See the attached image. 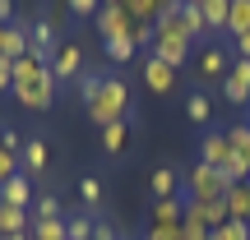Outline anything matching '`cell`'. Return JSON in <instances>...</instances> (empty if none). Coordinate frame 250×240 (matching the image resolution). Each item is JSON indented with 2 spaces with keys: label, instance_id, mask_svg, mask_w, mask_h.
Here are the masks:
<instances>
[{
  "label": "cell",
  "instance_id": "836d02e7",
  "mask_svg": "<svg viewBox=\"0 0 250 240\" xmlns=\"http://www.w3.org/2000/svg\"><path fill=\"white\" fill-rule=\"evenodd\" d=\"M153 33H158L153 23H134V28H130V42H134V46H153Z\"/></svg>",
  "mask_w": 250,
  "mask_h": 240
},
{
  "label": "cell",
  "instance_id": "ac0fdd59",
  "mask_svg": "<svg viewBox=\"0 0 250 240\" xmlns=\"http://www.w3.org/2000/svg\"><path fill=\"white\" fill-rule=\"evenodd\" d=\"M223 134H227V143H232V157L250 171V120H236L232 129H223Z\"/></svg>",
  "mask_w": 250,
  "mask_h": 240
},
{
  "label": "cell",
  "instance_id": "277c9868",
  "mask_svg": "<svg viewBox=\"0 0 250 240\" xmlns=\"http://www.w3.org/2000/svg\"><path fill=\"white\" fill-rule=\"evenodd\" d=\"M158 33H176V37H186L190 46L199 42V37H208V23H204V14H199V5H190V0H181L176 9H167V14H158Z\"/></svg>",
  "mask_w": 250,
  "mask_h": 240
},
{
  "label": "cell",
  "instance_id": "8d00e7d4",
  "mask_svg": "<svg viewBox=\"0 0 250 240\" xmlns=\"http://www.w3.org/2000/svg\"><path fill=\"white\" fill-rule=\"evenodd\" d=\"M213 231H204V226H190V222H181V240H208Z\"/></svg>",
  "mask_w": 250,
  "mask_h": 240
},
{
  "label": "cell",
  "instance_id": "4316f807",
  "mask_svg": "<svg viewBox=\"0 0 250 240\" xmlns=\"http://www.w3.org/2000/svg\"><path fill=\"white\" fill-rule=\"evenodd\" d=\"M186 116L195 125H208V97H204V92H190V97H186Z\"/></svg>",
  "mask_w": 250,
  "mask_h": 240
},
{
  "label": "cell",
  "instance_id": "9a60e30c",
  "mask_svg": "<svg viewBox=\"0 0 250 240\" xmlns=\"http://www.w3.org/2000/svg\"><path fill=\"white\" fill-rule=\"evenodd\" d=\"M51 74L56 79H74L79 83V74H83V51L74 42H65L61 51H56V60H51Z\"/></svg>",
  "mask_w": 250,
  "mask_h": 240
},
{
  "label": "cell",
  "instance_id": "603a6c76",
  "mask_svg": "<svg viewBox=\"0 0 250 240\" xmlns=\"http://www.w3.org/2000/svg\"><path fill=\"white\" fill-rule=\"evenodd\" d=\"M227 33L232 37L250 33V0H232V9H227Z\"/></svg>",
  "mask_w": 250,
  "mask_h": 240
},
{
  "label": "cell",
  "instance_id": "e575fe53",
  "mask_svg": "<svg viewBox=\"0 0 250 240\" xmlns=\"http://www.w3.org/2000/svg\"><path fill=\"white\" fill-rule=\"evenodd\" d=\"M5 88H14V60L0 55V92H5Z\"/></svg>",
  "mask_w": 250,
  "mask_h": 240
},
{
  "label": "cell",
  "instance_id": "7a4b0ae2",
  "mask_svg": "<svg viewBox=\"0 0 250 240\" xmlns=\"http://www.w3.org/2000/svg\"><path fill=\"white\" fill-rule=\"evenodd\" d=\"M181 189H186L181 199H195V203H223L227 189H232V180H227L223 171H213V166H204V162H195V166L181 176Z\"/></svg>",
  "mask_w": 250,
  "mask_h": 240
},
{
  "label": "cell",
  "instance_id": "83f0119b",
  "mask_svg": "<svg viewBox=\"0 0 250 240\" xmlns=\"http://www.w3.org/2000/svg\"><path fill=\"white\" fill-rule=\"evenodd\" d=\"M23 143H28V139H19V129L0 125V152H14V157H23Z\"/></svg>",
  "mask_w": 250,
  "mask_h": 240
},
{
  "label": "cell",
  "instance_id": "ab89813d",
  "mask_svg": "<svg viewBox=\"0 0 250 240\" xmlns=\"http://www.w3.org/2000/svg\"><path fill=\"white\" fill-rule=\"evenodd\" d=\"M236 60H250V33L236 37Z\"/></svg>",
  "mask_w": 250,
  "mask_h": 240
},
{
  "label": "cell",
  "instance_id": "ba28073f",
  "mask_svg": "<svg viewBox=\"0 0 250 240\" xmlns=\"http://www.w3.org/2000/svg\"><path fill=\"white\" fill-rule=\"evenodd\" d=\"M223 97L232 107H250V60H232V70L223 79Z\"/></svg>",
  "mask_w": 250,
  "mask_h": 240
},
{
  "label": "cell",
  "instance_id": "8fae6325",
  "mask_svg": "<svg viewBox=\"0 0 250 240\" xmlns=\"http://www.w3.org/2000/svg\"><path fill=\"white\" fill-rule=\"evenodd\" d=\"M144 83H148V92L167 97V92L176 88V70H171L167 60H158V55H144Z\"/></svg>",
  "mask_w": 250,
  "mask_h": 240
},
{
  "label": "cell",
  "instance_id": "f1b7e54d",
  "mask_svg": "<svg viewBox=\"0 0 250 240\" xmlns=\"http://www.w3.org/2000/svg\"><path fill=\"white\" fill-rule=\"evenodd\" d=\"M208 240H250V226H246V222H223Z\"/></svg>",
  "mask_w": 250,
  "mask_h": 240
},
{
  "label": "cell",
  "instance_id": "5bb4252c",
  "mask_svg": "<svg viewBox=\"0 0 250 240\" xmlns=\"http://www.w3.org/2000/svg\"><path fill=\"white\" fill-rule=\"evenodd\" d=\"M195 70H199V79H227V70H232V60H227V51L223 46H204L199 51V60H195Z\"/></svg>",
  "mask_w": 250,
  "mask_h": 240
},
{
  "label": "cell",
  "instance_id": "ffe728a7",
  "mask_svg": "<svg viewBox=\"0 0 250 240\" xmlns=\"http://www.w3.org/2000/svg\"><path fill=\"white\" fill-rule=\"evenodd\" d=\"M227 9H232V0H199V14H204L208 33H218V28L227 33Z\"/></svg>",
  "mask_w": 250,
  "mask_h": 240
},
{
  "label": "cell",
  "instance_id": "cb8c5ba5",
  "mask_svg": "<svg viewBox=\"0 0 250 240\" xmlns=\"http://www.w3.org/2000/svg\"><path fill=\"white\" fill-rule=\"evenodd\" d=\"M93 222H98L93 213H79V217H70V222H65V236H70V240H93Z\"/></svg>",
  "mask_w": 250,
  "mask_h": 240
},
{
  "label": "cell",
  "instance_id": "8992f818",
  "mask_svg": "<svg viewBox=\"0 0 250 240\" xmlns=\"http://www.w3.org/2000/svg\"><path fill=\"white\" fill-rule=\"evenodd\" d=\"M148 55L167 60L171 70H181V65L190 60V42H186V37H176V33H153V46H148Z\"/></svg>",
  "mask_w": 250,
  "mask_h": 240
},
{
  "label": "cell",
  "instance_id": "4dcf8cb0",
  "mask_svg": "<svg viewBox=\"0 0 250 240\" xmlns=\"http://www.w3.org/2000/svg\"><path fill=\"white\" fill-rule=\"evenodd\" d=\"M23 171V157H14V152H0V185H5L9 176H19Z\"/></svg>",
  "mask_w": 250,
  "mask_h": 240
},
{
  "label": "cell",
  "instance_id": "74e56055",
  "mask_svg": "<svg viewBox=\"0 0 250 240\" xmlns=\"http://www.w3.org/2000/svg\"><path fill=\"white\" fill-rule=\"evenodd\" d=\"M144 240H181V226H176V231H162V226H148V231H144Z\"/></svg>",
  "mask_w": 250,
  "mask_h": 240
},
{
  "label": "cell",
  "instance_id": "52a82bcc",
  "mask_svg": "<svg viewBox=\"0 0 250 240\" xmlns=\"http://www.w3.org/2000/svg\"><path fill=\"white\" fill-rule=\"evenodd\" d=\"M130 28H134V18L121 5H102L98 9V37L102 42H121V37H130Z\"/></svg>",
  "mask_w": 250,
  "mask_h": 240
},
{
  "label": "cell",
  "instance_id": "484cf974",
  "mask_svg": "<svg viewBox=\"0 0 250 240\" xmlns=\"http://www.w3.org/2000/svg\"><path fill=\"white\" fill-rule=\"evenodd\" d=\"M98 92H102V74L83 70V74H79V97H83V102L93 107V102H98Z\"/></svg>",
  "mask_w": 250,
  "mask_h": 240
},
{
  "label": "cell",
  "instance_id": "d6a6232c",
  "mask_svg": "<svg viewBox=\"0 0 250 240\" xmlns=\"http://www.w3.org/2000/svg\"><path fill=\"white\" fill-rule=\"evenodd\" d=\"M79 199H83V203H88V208H93V203H102V185H98V180L88 176V180H83V185H79Z\"/></svg>",
  "mask_w": 250,
  "mask_h": 240
},
{
  "label": "cell",
  "instance_id": "e0dca14e",
  "mask_svg": "<svg viewBox=\"0 0 250 240\" xmlns=\"http://www.w3.org/2000/svg\"><path fill=\"white\" fill-rule=\"evenodd\" d=\"M28 231H33V222H28L23 208L0 203V240H9V236H28Z\"/></svg>",
  "mask_w": 250,
  "mask_h": 240
},
{
  "label": "cell",
  "instance_id": "1f68e13d",
  "mask_svg": "<svg viewBox=\"0 0 250 240\" xmlns=\"http://www.w3.org/2000/svg\"><path fill=\"white\" fill-rule=\"evenodd\" d=\"M65 5H70V14H79V18H98L102 0H65Z\"/></svg>",
  "mask_w": 250,
  "mask_h": 240
},
{
  "label": "cell",
  "instance_id": "f35d334b",
  "mask_svg": "<svg viewBox=\"0 0 250 240\" xmlns=\"http://www.w3.org/2000/svg\"><path fill=\"white\" fill-rule=\"evenodd\" d=\"M14 23V0H0V28Z\"/></svg>",
  "mask_w": 250,
  "mask_h": 240
},
{
  "label": "cell",
  "instance_id": "6da1fadb",
  "mask_svg": "<svg viewBox=\"0 0 250 240\" xmlns=\"http://www.w3.org/2000/svg\"><path fill=\"white\" fill-rule=\"evenodd\" d=\"M9 92H14L28 111H51V102H56V74H51V65L37 60V55L28 51L23 60H14V88H9Z\"/></svg>",
  "mask_w": 250,
  "mask_h": 240
},
{
  "label": "cell",
  "instance_id": "5b68a950",
  "mask_svg": "<svg viewBox=\"0 0 250 240\" xmlns=\"http://www.w3.org/2000/svg\"><path fill=\"white\" fill-rule=\"evenodd\" d=\"M28 51H33L37 60H46V65H51L56 51H61V42H56V28H51V18H46V14L28 23Z\"/></svg>",
  "mask_w": 250,
  "mask_h": 240
},
{
  "label": "cell",
  "instance_id": "3957f363",
  "mask_svg": "<svg viewBox=\"0 0 250 240\" xmlns=\"http://www.w3.org/2000/svg\"><path fill=\"white\" fill-rule=\"evenodd\" d=\"M88 120L98 129H107L116 120H130V88H125V79H102V92L88 107Z\"/></svg>",
  "mask_w": 250,
  "mask_h": 240
},
{
  "label": "cell",
  "instance_id": "2e32d148",
  "mask_svg": "<svg viewBox=\"0 0 250 240\" xmlns=\"http://www.w3.org/2000/svg\"><path fill=\"white\" fill-rule=\"evenodd\" d=\"M223 203H227V217H232V222H246V226H250V180L232 185Z\"/></svg>",
  "mask_w": 250,
  "mask_h": 240
},
{
  "label": "cell",
  "instance_id": "30bf717a",
  "mask_svg": "<svg viewBox=\"0 0 250 240\" xmlns=\"http://www.w3.org/2000/svg\"><path fill=\"white\" fill-rule=\"evenodd\" d=\"M186 222L204 226V231H218V226L232 222V217H227V203H195V199H186Z\"/></svg>",
  "mask_w": 250,
  "mask_h": 240
},
{
  "label": "cell",
  "instance_id": "7402d4cb",
  "mask_svg": "<svg viewBox=\"0 0 250 240\" xmlns=\"http://www.w3.org/2000/svg\"><path fill=\"white\" fill-rule=\"evenodd\" d=\"M23 171H28V176H42V171H46V143L42 139H28L23 143Z\"/></svg>",
  "mask_w": 250,
  "mask_h": 240
},
{
  "label": "cell",
  "instance_id": "d4e9b609",
  "mask_svg": "<svg viewBox=\"0 0 250 240\" xmlns=\"http://www.w3.org/2000/svg\"><path fill=\"white\" fill-rule=\"evenodd\" d=\"M51 217H61V199H56V194H42L33 203V222H51Z\"/></svg>",
  "mask_w": 250,
  "mask_h": 240
},
{
  "label": "cell",
  "instance_id": "d590c367",
  "mask_svg": "<svg viewBox=\"0 0 250 240\" xmlns=\"http://www.w3.org/2000/svg\"><path fill=\"white\" fill-rule=\"evenodd\" d=\"M93 240H121L111 222H93Z\"/></svg>",
  "mask_w": 250,
  "mask_h": 240
},
{
  "label": "cell",
  "instance_id": "f546056e",
  "mask_svg": "<svg viewBox=\"0 0 250 240\" xmlns=\"http://www.w3.org/2000/svg\"><path fill=\"white\" fill-rule=\"evenodd\" d=\"M102 46H107V55H111V60H116V65L134 60V42H130V37H121V42H102Z\"/></svg>",
  "mask_w": 250,
  "mask_h": 240
},
{
  "label": "cell",
  "instance_id": "9c48e42d",
  "mask_svg": "<svg viewBox=\"0 0 250 240\" xmlns=\"http://www.w3.org/2000/svg\"><path fill=\"white\" fill-rule=\"evenodd\" d=\"M199 162L213 166V171H227V166H232V143H227V134H213V129H208L204 139H199Z\"/></svg>",
  "mask_w": 250,
  "mask_h": 240
},
{
  "label": "cell",
  "instance_id": "4fadbf2b",
  "mask_svg": "<svg viewBox=\"0 0 250 240\" xmlns=\"http://www.w3.org/2000/svg\"><path fill=\"white\" fill-rule=\"evenodd\" d=\"M186 222V199H158L153 203V213H148V226H162V231H176V226Z\"/></svg>",
  "mask_w": 250,
  "mask_h": 240
},
{
  "label": "cell",
  "instance_id": "7c38bea8",
  "mask_svg": "<svg viewBox=\"0 0 250 240\" xmlns=\"http://www.w3.org/2000/svg\"><path fill=\"white\" fill-rule=\"evenodd\" d=\"M0 203H9V208H33L37 199H33V180H28V171H19V176H9L5 185H0Z\"/></svg>",
  "mask_w": 250,
  "mask_h": 240
},
{
  "label": "cell",
  "instance_id": "44dd1931",
  "mask_svg": "<svg viewBox=\"0 0 250 240\" xmlns=\"http://www.w3.org/2000/svg\"><path fill=\"white\" fill-rule=\"evenodd\" d=\"M98 139H102V152H116L125 148V139H130V120H116V125H107V129H98Z\"/></svg>",
  "mask_w": 250,
  "mask_h": 240
},
{
  "label": "cell",
  "instance_id": "d6986e66",
  "mask_svg": "<svg viewBox=\"0 0 250 240\" xmlns=\"http://www.w3.org/2000/svg\"><path fill=\"white\" fill-rule=\"evenodd\" d=\"M148 185H153V194H158V199H176V194H181V171L158 166V171L148 176Z\"/></svg>",
  "mask_w": 250,
  "mask_h": 240
},
{
  "label": "cell",
  "instance_id": "60d3db41",
  "mask_svg": "<svg viewBox=\"0 0 250 240\" xmlns=\"http://www.w3.org/2000/svg\"><path fill=\"white\" fill-rule=\"evenodd\" d=\"M190 5H199V0H190Z\"/></svg>",
  "mask_w": 250,
  "mask_h": 240
}]
</instances>
